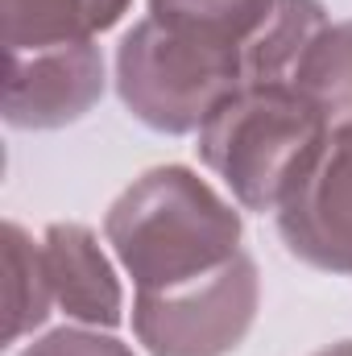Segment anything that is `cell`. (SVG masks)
Wrapping results in <instances>:
<instances>
[{"mask_svg": "<svg viewBox=\"0 0 352 356\" xmlns=\"http://www.w3.org/2000/svg\"><path fill=\"white\" fill-rule=\"evenodd\" d=\"M104 232L137 290L195 282L241 253V216L182 166L137 178L108 207Z\"/></svg>", "mask_w": 352, "mask_h": 356, "instance_id": "obj_1", "label": "cell"}, {"mask_svg": "<svg viewBox=\"0 0 352 356\" xmlns=\"http://www.w3.org/2000/svg\"><path fill=\"white\" fill-rule=\"evenodd\" d=\"M332 120L290 79L245 83L199 129V158L253 211H278Z\"/></svg>", "mask_w": 352, "mask_h": 356, "instance_id": "obj_2", "label": "cell"}, {"mask_svg": "<svg viewBox=\"0 0 352 356\" xmlns=\"http://www.w3.org/2000/svg\"><path fill=\"white\" fill-rule=\"evenodd\" d=\"M249 83V50L203 46L166 33L158 21H137L116 50V88L125 108L158 129L191 133Z\"/></svg>", "mask_w": 352, "mask_h": 356, "instance_id": "obj_3", "label": "cell"}, {"mask_svg": "<svg viewBox=\"0 0 352 356\" xmlns=\"http://www.w3.org/2000/svg\"><path fill=\"white\" fill-rule=\"evenodd\" d=\"M257 315V266L237 253L220 269L170 290H137L133 327L154 356H224Z\"/></svg>", "mask_w": 352, "mask_h": 356, "instance_id": "obj_4", "label": "cell"}, {"mask_svg": "<svg viewBox=\"0 0 352 356\" xmlns=\"http://www.w3.org/2000/svg\"><path fill=\"white\" fill-rule=\"evenodd\" d=\"M278 232L307 266L352 273V120L323 133L319 149L278 203Z\"/></svg>", "mask_w": 352, "mask_h": 356, "instance_id": "obj_5", "label": "cell"}, {"mask_svg": "<svg viewBox=\"0 0 352 356\" xmlns=\"http://www.w3.org/2000/svg\"><path fill=\"white\" fill-rule=\"evenodd\" d=\"M4 120L17 129H58L88 112L104 91V58L95 42L46 50H4Z\"/></svg>", "mask_w": 352, "mask_h": 356, "instance_id": "obj_6", "label": "cell"}, {"mask_svg": "<svg viewBox=\"0 0 352 356\" xmlns=\"http://www.w3.org/2000/svg\"><path fill=\"white\" fill-rule=\"evenodd\" d=\"M42 253L54 282V302L71 319L91 323V327L120 323V282L88 228L54 224L42 241Z\"/></svg>", "mask_w": 352, "mask_h": 356, "instance_id": "obj_7", "label": "cell"}, {"mask_svg": "<svg viewBox=\"0 0 352 356\" xmlns=\"http://www.w3.org/2000/svg\"><path fill=\"white\" fill-rule=\"evenodd\" d=\"M129 0H0L4 50H46L91 42V33L120 21Z\"/></svg>", "mask_w": 352, "mask_h": 356, "instance_id": "obj_8", "label": "cell"}, {"mask_svg": "<svg viewBox=\"0 0 352 356\" xmlns=\"http://www.w3.org/2000/svg\"><path fill=\"white\" fill-rule=\"evenodd\" d=\"M273 4L278 0H150V21L186 42L249 50L273 17Z\"/></svg>", "mask_w": 352, "mask_h": 356, "instance_id": "obj_9", "label": "cell"}, {"mask_svg": "<svg viewBox=\"0 0 352 356\" xmlns=\"http://www.w3.org/2000/svg\"><path fill=\"white\" fill-rule=\"evenodd\" d=\"M54 302V282L42 245H33L17 224H4V340L17 344L25 332L42 327Z\"/></svg>", "mask_w": 352, "mask_h": 356, "instance_id": "obj_10", "label": "cell"}, {"mask_svg": "<svg viewBox=\"0 0 352 356\" xmlns=\"http://www.w3.org/2000/svg\"><path fill=\"white\" fill-rule=\"evenodd\" d=\"M290 83L303 91L328 120H352V21L323 25L315 42L303 50V58L290 71Z\"/></svg>", "mask_w": 352, "mask_h": 356, "instance_id": "obj_11", "label": "cell"}, {"mask_svg": "<svg viewBox=\"0 0 352 356\" xmlns=\"http://www.w3.org/2000/svg\"><path fill=\"white\" fill-rule=\"evenodd\" d=\"M323 25L328 21L319 0H278L265 29L249 42V83L290 79L294 63L303 58V50L315 42Z\"/></svg>", "mask_w": 352, "mask_h": 356, "instance_id": "obj_12", "label": "cell"}, {"mask_svg": "<svg viewBox=\"0 0 352 356\" xmlns=\"http://www.w3.org/2000/svg\"><path fill=\"white\" fill-rule=\"evenodd\" d=\"M21 356H133V353L112 336L83 332V327H63V332H50L38 344H29Z\"/></svg>", "mask_w": 352, "mask_h": 356, "instance_id": "obj_13", "label": "cell"}, {"mask_svg": "<svg viewBox=\"0 0 352 356\" xmlns=\"http://www.w3.org/2000/svg\"><path fill=\"white\" fill-rule=\"evenodd\" d=\"M315 356H352V340L349 344H332V348H323V353H315Z\"/></svg>", "mask_w": 352, "mask_h": 356, "instance_id": "obj_14", "label": "cell"}]
</instances>
